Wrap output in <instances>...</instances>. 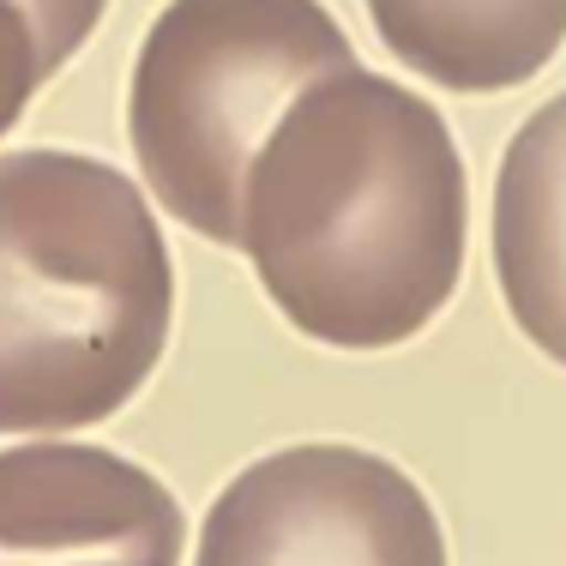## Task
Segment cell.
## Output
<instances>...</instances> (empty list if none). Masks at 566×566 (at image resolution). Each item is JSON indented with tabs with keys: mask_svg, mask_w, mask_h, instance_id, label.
<instances>
[{
	"mask_svg": "<svg viewBox=\"0 0 566 566\" xmlns=\"http://www.w3.org/2000/svg\"><path fill=\"white\" fill-rule=\"evenodd\" d=\"M464 157L416 91L338 73L290 103L248 169L241 248L302 338L392 349L464 272Z\"/></svg>",
	"mask_w": 566,
	"mask_h": 566,
	"instance_id": "obj_1",
	"label": "cell"
},
{
	"mask_svg": "<svg viewBox=\"0 0 566 566\" xmlns=\"http://www.w3.org/2000/svg\"><path fill=\"white\" fill-rule=\"evenodd\" d=\"M175 265L145 193L78 151L0 157V434L115 416L169 344Z\"/></svg>",
	"mask_w": 566,
	"mask_h": 566,
	"instance_id": "obj_2",
	"label": "cell"
},
{
	"mask_svg": "<svg viewBox=\"0 0 566 566\" xmlns=\"http://www.w3.org/2000/svg\"><path fill=\"white\" fill-rule=\"evenodd\" d=\"M338 73H356V49L319 0H169L127 91V139L157 206L241 248L260 145L295 97Z\"/></svg>",
	"mask_w": 566,
	"mask_h": 566,
	"instance_id": "obj_3",
	"label": "cell"
},
{
	"mask_svg": "<svg viewBox=\"0 0 566 566\" xmlns=\"http://www.w3.org/2000/svg\"><path fill=\"white\" fill-rule=\"evenodd\" d=\"M193 566H447V536L392 458L314 440L229 482Z\"/></svg>",
	"mask_w": 566,
	"mask_h": 566,
	"instance_id": "obj_4",
	"label": "cell"
},
{
	"mask_svg": "<svg viewBox=\"0 0 566 566\" xmlns=\"http://www.w3.org/2000/svg\"><path fill=\"white\" fill-rule=\"evenodd\" d=\"M187 518L151 470L103 447L0 452V566H181Z\"/></svg>",
	"mask_w": 566,
	"mask_h": 566,
	"instance_id": "obj_5",
	"label": "cell"
},
{
	"mask_svg": "<svg viewBox=\"0 0 566 566\" xmlns=\"http://www.w3.org/2000/svg\"><path fill=\"white\" fill-rule=\"evenodd\" d=\"M494 277L518 332L566 368V91L512 133L501 157Z\"/></svg>",
	"mask_w": 566,
	"mask_h": 566,
	"instance_id": "obj_6",
	"label": "cell"
},
{
	"mask_svg": "<svg viewBox=\"0 0 566 566\" xmlns=\"http://www.w3.org/2000/svg\"><path fill=\"white\" fill-rule=\"evenodd\" d=\"M368 19L440 91H512L566 43V0H368Z\"/></svg>",
	"mask_w": 566,
	"mask_h": 566,
	"instance_id": "obj_7",
	"label": "cell"
},
{
	"mask_svg": "<svg viewBox=\"0 0 566 566\" xmlns=\"http://www.w3.org/2000/svg\"><path fill=\"white\" fill-rule=\"evenodd\" d=\"M43 49H36V31L12 0H0V133H12V120L24 115L31 91L43 85Z\"/></svg>",
	"mask_w": 566,
	"mask_h": 566,
	"instance_id": "obj_8",
	"label": "cell"
},
{
	"mask_svg": "<svg viewBox=\"0 0 566 566\" xmlns=\"http://www.w3.org/2000/svg\"><path fill=\"white\" fill-rule=\"evenodd\" d=\"M12 7L31 19L36 49H43V73H55V66H66L85 49V36L97 31L109 0H12Z\"/></svg>",
	"mask_w": 566,
	"mask_h": 566,
	"instance_id": "obj_9",
	"label": "cell"
}]
</instances>
